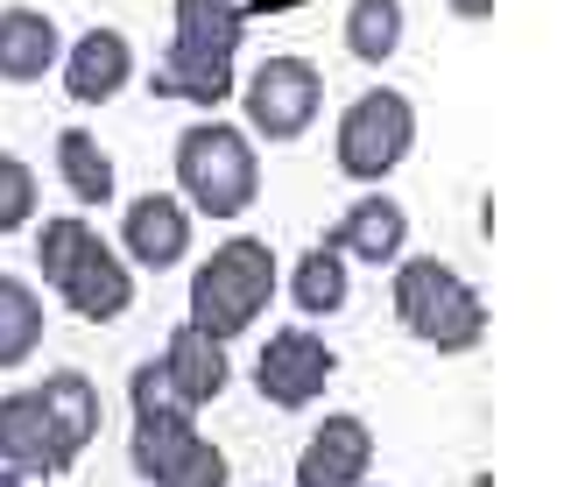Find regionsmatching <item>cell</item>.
<instances>
[{
    "mask_svg": "<svg viewBox=\"0 0 564 487\" xmlns=\"http://www.w3.org/2000/svg\"><path fill=\"white\" fill-rule=\"evenodd\" d=\"M240 43H247V0H176V36L163 64L149 72V93L184 99V107H226Z\"/></svg>",
    "mask_w": 564,
    "mask_h": 487,
    "instance_id": "1",
    "label": "cell"
},
{
    "mask_svg": "<svg viewBox=\"0 0 564 487\" xmlns=\"http://www.w3.org/2000/svg\"><path fill=\"white\" fill-rule=\"evenodd\" d=\"M35 269H43L50 297L85 325H113L134 311V269L120 248H106L93 219H50L35 226Z\"/></svg>",
    "mask_w": 564,
    "mask_h": 487,
    "instance_id": "2",
    "label": "cell"
},
{
    "mask_svg": "<svg viewBox=\"0 0 564 487\" xmlns=\"http://www.w3.org/2000/svg\"><path fill=\"white\" fill-rule=\"evenodd\" d=\"M395 318L431 354H473L487 339V297L445 255H402L395 262Z\"/></svg>",
    "mask_w": 564,
    "mask_h": 487,
    "instance_id": "3",
    "label": "cell"
},
{
    "mask_svg": "<svg viewBox=\"0 0 564 487\" xmlns=\"http://www.w3.org/2000/svg\"><path fill=\"white\" fill-rule=\"evenodd\" d=\"M275 248L254 234H234L219 240V248L198 262V275H191V318L205 339H240L247 325L261 318V311L275 304Z\"/></svg>",
    "mask_w": 564,
    "mask_h": 487,
    "instance_id": "4",
    "label": "cell"
},
{
    "mask_svg": "<svg viewBox=\"0 0 564 487\" xmlns=\"http://www.w3.org/2000/svg\"><path fill=\"white\" fill-rule=\"evenodd\" d=\"M176 198L205 219H240L261 198V155L234 120H191L176 134Z\"/></svg>",
    "mask_w": 564,
    "mask_h": 487,
    "instance_id": "5",
    "label": "cell"
},
{
    "mask_svg": "<svg viewBox=\"0 0 564 487\" xmlns=\"http://www.w3.org/2000/svg\"><path fill=\"white\" fill-rule=\"evenodd\" d=\"M410 149H416V99L395 93V85H367L339 113V128H332L339 177H352V184H381L388 170L410 163Z\"/></svg>",
    "mask_w": 564,
    "mask_h": 487,
    "instance_id": "6",
    "label": "cell"
},
{
    "mask_svg": "<svg viewBox=\"0 0 564 487\" xmlns=\"http://www.w3.org/2000/svg\"><path fill=\"white\" fill-rule=\"evenodd\" d=\"M240 113L261 142H304L325 113V78L311 57H261L254 78L240 85Z\"/></svg>",
    "mask_w": 564,
    "mask_h": 487,
    "instance_id": "7",
    "label": "cell"
},
{
    "mask_svg": "<svg viewBox=\"0 0 564 487\" xmlns=\"http://www.w3.org/2000/svg\"><path fill=\"white\" fill-rule=\"evenodd\" d=\"M332 375H339V354H332V339H317L311 325H282L254 354V389L269 396L275 410H311L317 396L332 389Z\"/></svg>",
    "mask_w": 564,
    "mask_h": 487,
    "instance_id": "8",
    "label": "cell"
},
{
    "mask_svg": "<svg viewBox=\"0 0 564 487\" xmlns=\"http://www.w3.org/2000/svg\"><path fill=\"white\" fill-rule=\"evenodd\" d=\"M0 466H14V474H43V480H57V474L78 466V445H70L64 424L50 416L43 389L0 396Z\"/></svg>",
    "mask_w": 564,
    "mask_h": 487,
    "instance_id": "9",
    "label": "cell"
},
{
    "mask_svg": "<svg viewBox=\"0 0 564 487\" xmlns=\"http://www.w3.org/2000/svg\"><path fill=\"white\" fill-rule=\"evenodd\" d=\"M191 205L176 198V191H141L128 198V213H120V255H128V269H176L191 255Z\"/></svg>",
    "mask_w": 564,
    "mask_h": 487,
    "instance_id": "10",
    "label": "cell"
},
{
    "mask_svg": "<svg viewBox=\"0 0 564 487\" xmlns=\"http://www.w3.org/2000/svg\"><path fill=\"white\" fill-rule=\"evenodd\" d=\"M57 72H64V93L78 99V107H106V99H120L134 85V43H128V29H85L78 43H64V57H57Z\"/></svg>",
    "mask_w": 564,
    "mask_h": 487,
    "instance_id": "11",
    "label": "cell"
},
{
    "mask_svg": "<svg viewBox=\"0 0 564 487\" xmlns=\"http://www.w3.org/2000/svg\"><path fill=\"white\" fill-rule=\"evenodd\" d=\"M367 474H375V431L352 410H332L296 452V487H360Z\"/></svg>",
    "mask_w": 564,
    "mask_h": 487,
    "instance_id": "12",
    "label": "cell"
},
{
    "mask_svg": "<svg viewBox=\"0 0 564 487\" xmlns=\"http://www.w3.org/2000/svg\"><path fill=\"white\" fill-rule=\"evenodd\" d=\"M155 368H163L170 403L212 410L226 396V381H234V354H226V339H205L198 325H176V333L163 339V354H155Z\"/></svg>",
    "mask_w": 564,
    "mask_h": 487,
    "instance_id": "13",
    "label": "cell"
},
{
    "mask_svg": "<svg viewBox=\"0 0 564 487\" xmlns=\"http://www.w3.org/2000/svg\"><path fill=\"white\" fill-rule=\"evenodd\" d=\"M325 240L346 255V262L388 269V262H402V248H410V213H402L388 191H367V198H352L339 213V226H332Z\"/></svg>",
    "mask_w": 564,
    "mask_h": 487,
    "instance_id": "14",
    "label": "cell"
},
{
    "mask_svg": "<svg viewBox=\"0 0 564 487\" xmlns=\"http://www.w3.org/2000/svg\"><path fill=\"white\" fill-rule=\"evenodd\" d=\"M57 57H64V29L43 8H0V78L35 85L57 72Z\"/></svg>",
    "mask_w": 564,
    "mask_h": 487,
    "instance_id": "15",
    "label": "cell"
},
{
    "mask_svg": "<svg viewBox=\"0 0 564 487\" xmlns=\"http://www.w3.org/2000/svg\"><path fill=\"white\" fill-rule=\"evenodd\" d=\"M282 290H290V304L304 311V318H332V311H346V297H352L346 255L332 248V240H317V248H304V255L290 262V275H282Z\"/></svg>",
    "mask_w": 564,
    "mask_h": 487,
    "instance_id": "16",
    "label": "cell"
},
{
    "mask_svg": "<svg viewBox=\"0 0 564 487\" xmlns=\"http://www.w3.org/2000/svg\"><path fill=\"white\" fill-rule=\"evenodd\" d=\"M198 439V410L184 403H155V410H134V439H128V459L141 480H163V466Z\"/></svg>",
    "mask_w": 564,
    "mask_h": 487,
    "instance_id": "17",
    "label": "cell"
},
{
    "mask_svg": "<svg viewBox=\"0 0 564 487\" xmlns=\"http://www.w3.org/2000/svg\"><path fill=\"white\" fill-rule=\"evenodd\" d=\"M57 177L78 205H106L113 198V155H106V142L93 128H64L57 134Z\"/></svg>",
    "mask_w": 564,
    "mask_h": 487,
    "instance_id": "18",
    "label": "cell"
},
{
    "mask_svg": "<svg viewBox=\"0 0 564 487\" xmlns=\"http://www.w3.org/2000/svg\"><path fill=\"white\" fill-rule=\"evenodd\" d=\"M43 346V297L22 275H0V375H14Z\"/></svg>",
    "mask_w": 564,
    "mask_h": 487,
    "instance_id": "19",
    "label": "cell"
},
{
    "mask_svg": "<svg viewBox=\"0 0 564 487\" xmlns=\"http://www.w3.org/2000/svg\"><path fill=\"white\" fill-rule=\"evenodd\" d=\"M402 29H410L402 0H352L346 8V57L352 64H388L402 50Z\"/></svg>",
    "mask_w": 564,
    "mask_h": 487,
    "instance_id": "20",
    "label": "cell"
},
{
    "mask_svg": "<svg viewBox=\"0 0 564 487\" xmlns=\"http://www.w3.org/2000/svg\"><path fill=\"white\" fill-rule=\"evenodd\" d=\"M35 389H43L50 416H57V424H64V439L78 445V452L99 439V381L85 375V368H57L50 381H35Z\"/></svg>",
    "mask_w": 564,
    "mask_h": 487,
    "instance_id": "21",
    "label": "cell"
},
{
    "mask_svg": "<svg viewBox=\"0 0 564 487\" xmlns=\"http://www.w3.org/2000/svg\"><path fill=\"white\" fill-rule=\"evenodd\" d=\"M155 487H234V466H226V452L198 431V439H191V445L163 466V480H155Z\"/></svg>",
    "mask_w": 564,
    "mask_h": 487,
    "instance_id": "22",
    "label": "cell"
},
{
    "mask_svg": "<svg viewBox=\"0 0 564 487\" xmlns=\"http://www.w3.org/2000/svg\"><path fill=\"white\" fill-rule=\"evenodd\" d=\"M29 219H35V170L0 149V234H22Z\"/></svg>",
    "mask_w": 564,
    "mask_h": 487,
    "instance_id": "23",
    "label": "cell"
},
{
    "mask_svg": "<svg viewBox=\"0 0 564 487\" xmlns=\"http://www.w3.org/2000/svg\"><path fill=\"white\" fill-rule=\"evenodd\" d=\"M128 403H134V410H155V403H170V389H163V368H155V360H141V368L128 375Z\"/></svg>",
    "mask_w": 564,
    "mask_h": 487,
    "instance_id": "24",
    "label": "cell"
},
{
    "mask_svg": "<svg viewBox=\"0 0 564 487\" xmlns=\"http://www.w3.org/2000/svg\"><path fill=\"white\" fill-rule=\"evenodd\" d=\"M445 8L458 14V22H487V14H494V0H445Z\"/></svg>",
    "mask_w": 564,
    "mask_h": 487,
    "instance_id": "25",
    "label": "cell"
},
{
    "mask_svg": "<svg viewBox=\"0 0 564 487\" xmlns=\"http://www.w3.org/2000/svg\"><path fill=\"white\" fill-rule=\"evenodd\" d=\"M0 487H29V474H14V466H0Z\"/></svg>",
    "mask_w": 564,
    "mask_h": 487,
    "instance_id": "26",
    "label": "cell"
},
{
    "mask_svg": "<svg viewBox=\"0 0 564 487\" xmlns=\"http://www.w3.org/2000/svg\"><path fill=\"white\" fill-rule=\"evenodd\" d=\"M473 487H494V480H487V474H473Z\"/></svg>",
    "mask_w": 564,
    "mask_h": 487,
    "instance_id": "27",
    "label": "cell"
},
{
    "mask_svg": "<svg viewBox=\"0 0 564 487\" xmlns=\"http://www.w3.org/2000/svg\"><path fill=\"white\" fill-rule=\"evenodd\" d=\"M360 487H375V480H360Z\"/></svg>",
    "mask_w": 564,
    "mask_h": 487,
    "instance_id": "28",
    "label": "cell"
}]
</instances>
